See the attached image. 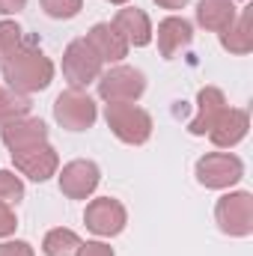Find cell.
I'll return each instance as SVG.
<instances>
[{"instance_id":"83f0119b","label":"cell","mask_w":253,"mask_h":256,"mask_svg":"<svg viewBox=\"0 0 253 256\" xmlns=\"http://www.w3.org/2000/svg\"><path fill=\"white\" fill-rule=\"evenodd\" d=\"M152 3H158L161 9H170V12H179V9H185L190 0H152Z\"/></svg>"},{"instance_id":"7402d4cb","label":"cell","mask_w":253,"mask_h":256,"mask_svg":"<svg viewBox=\"0 0 253 256\" xmlns=\"http://www.w3.org/2000/svg\"><path fill=\"white\" fill-rule=\"evenodd\" d=\"M21 200H24V182H21V176H15V170H0V202L18 206Z\"/></svg>"},{"instance_id":"603a6c76","label":"cell","mask_w":253,"mask_h":256,"mask_svg":"<svg viewBox=\"0 0 253 256\" xmlns=\"http://www.w3.org/2000/svg\"><path fill=\"white\" fill-rule=\"evenodd\" d=\"M39 3H42V12L54 21H68L84 9V0H39Z\"/></svg>"},{"instance_id":"5bb4252c","label":"cell","mask_w":253,"mask_h":256,"mask_svg":"<svg viewBox=\"0 0 253 256\" xmlns=\"http://www.w3.org/2000/svg\"><path fill=\"white\" fill-rule=\"evenodd\" d=\"M45 140H48V126L36 116H21V120H12V122L0 126V143L9 152L30 149L36 143H45Z\"/></svg>"},{"instance_id":"ac0fdd59","label":"cell","mask_w":253,"mask_h":256,"mask_svg":"<svg viewBox=\"0 0 253 256\" xmlns=\"http://www.w3.org/2000/svg\"><path fill=\"white\" fill-rule=\"evenodd\" d=\"M236 18H238L236 0H200L196 3V24L208 33L226 30Z\"/></svg>"},{"instance_id":"cb8c5ba5","label":"cell","mask_w":253,"mask_h":256,"mask_svg":"<svg viewBox=\"0 0 253 256\" xmlns=\"http://www.w3.org/2000/svg\"><path fill=\"white\" fill-rule=\"evenodd\" d=\"M0 256H36V250L24 238H6L0 242Z\"/></svg>"},{"instance_id":"4316f807","label":"cell","mask_w":253,"mask_h":256,"mask_svg":"<svg viewBox=\"0 0 253 256\" xmlns=\"http://www.w3.org/2000/svg\"><path fill=\"white\" fill-rule=\"evenodd\" d=\"M27 6V0H0V15H18Z\"/></svg>"},{"instance_id":"6da1fadb","label":"cell","mask_w":253,"mask_h":256,"mask_svg":"<svg viewBox=\"0 0 253 256\" xmlns=\"http://www.w3.org/2000/svg\"><path fill=\"white\" fill-rule=\"evenodd\" d=\"M0 72H3L6 86H12V90L30 96V92L48 90L57 68H54V60H51L45 51H39L36 45L24 42L18 51H12L9 57L0 60Z\"/></svg>"},{"instance_id":"4fadbf2b","label":"cell","mask_w":253,"mask_h":256,"mask_svg":"<svg viewBox=\"0 0 253 256\" xmlns=\"http://www.w3.org/2000/svg\"><path fill=\"white\" fill-rule=\"evenodd\" d=\"M248 128H250V114L242 110V108H226L214 126L208 128V140L218 146V149H232L238 146L244 137H248Z\"/></svg>"},{"instance_id":"3957f363","label":"cell","mask_w":253,"mask_h":256,"mask_svg":"<svg viewBox=\"0 0 253 256\" xmlns=\"http://www.w3.org/2000/svg\"><path fill=\"white\" fill-rule=\"evenodd\" d=\"M194 176L208 191H230L232 185H238L244 179V161L230 149L226 152H206L196 161Z\"/></svg>"},{"instance_id":"ba28073f","label":"cell","mask_w":253,"mask_h":256,"mask_svg":"<svg viewBox=\"0 0 253 256\" xmlns=\"http://www.w3.org/2000/svg\"><path fill=\"white\" fill-rule=\"evenodd\" d=\"M84 224L98 238H114V236H120L126 230L128 212H126V206L120 200H114V196H96V200L86 202Z\"/></svg>"},{"instance_id":"7a4b0ae2","label":"cell","mask_w":253,"mask_h":256,"mask_svg":"<svg viewBox=\"0 0 253 256\" xmlns=\"http://www.w3.org/2000/svg\"><path fill=\"white\" fill-rule=\"evenodd\" d=\"M104 122L114 137L126 146H143L152 137V116L137 102H110L104 104Z\"/></svg>"},{"instance_id":"484cf974","label":"cell","mask_w":253,"mask_h":256,"mask_svg":"<svg viewBox=\"0 0 253 256\" xmlns=\"http://www.w3.org/2000/svg\"><path fill=\"white\" fill-rule=\"evenodd\" d=\"M74 256H116V254H114V248L108 242H80Z\"/></svg>"},{"instance_id":"52a82bcc","label":"cell","mask_w":253,"mask_h":256,"mask_svg":"<svg viewBox=\"0 0 253 256\" xmlns=\"http://www.w3.org/2000/svg\"><path fill=\"white\" fill-rule=\"evenodd\" d=\"M54 120L66 131H86L98 120V104L92 102V96H86V90L68 86L54 98Z\"/></svg>"},{"instance_id":"e0dca14e","label":"cell","mask_w":253,"mask_h":256,"mask_svg":"<svg viewBox=\"0 0 253 256\" xmlns=\"http://www.w3.org/2000/svg\"><path fill=\"white\" fill-rule=\"evenodd\" d=\"M218 39H220V48L230 51V54H236V57L250 54L253 51V9L250 6L238 9V18L226 30H220Z\"/></svg>"},{"instance_id":"30bf717a","label":"cell","mask_w":253,"mask_h":256,"mask_svg":"<svg viewBox=\"0 0 253 256\" xmlns=\"http://www.w3.org/2000/svg\"><path fill=\"white\" fill-rule=\"evenodd\" d=\"M57 179H60V191L68 200H90L102 182V170L96 161L78 158V161L63 164V170H57Z\"/></svg>"},{"instance_id":"277c9868","label":"cell","mask_w":253,"mask_h":256,"mask_svg":"<svg viewBox=\"0 0 253 256\" xmlns=\"http://www.w3.org/2000/svg\"><path fill=\"white\" fill-rule=\"evenodd\" d=\"M214 224L230 238H248L253 232V194L226 191L214 202Z\"/></svg>"},{"instance_id":"9a60e30c","label":"cell","mask_w":253,"mask_h":256,"mask_svg":"<svg viewBox=\"0 0 253 256\" xmlns=\"http://www.w3.org/2000/svg\"><path fill=\"white\" fill-rule=\"evenodd\" d=\"M226 110V96L220 86H202L196 92V116L188 122V131L194 137H206L214 120Z\"/></svg>"},{"instance_id":"d4e9b609","label":"cell","mask_w":253,"mask_h":256,"mask_svg":"<svg viewBox=\"0 0 253 256\" xmlns=\"http://www.w3.org/2000/svg\"><path fill=\"white\" fill-rule=\"evenodd\" d=\"M15 230H18V218L12 212V206L0 202V238H9Z\"/></svg>"},{"instance_id":"7c38bea8","label":"cell","mask_w":253,"mask_h":256,"mask_svg":"<svg viewBox=\"0 0 253 256\" xmlns=\"http://www.w3.org/2000/svg\"><path fill=\"white\" fill-rule=\"evenodd\" d=\"M90 45H92V51L102 57V63H122L128 57V45L126 36L114 27V21H98V24H92L90 27V33L84 36Z\"/></svg>"},{"instance_id":"8fae6325","label":"cell","mask_w":253,"mask_h":256,"mask_svg":"<svg viewBox=\"0 0 253 256\" xmlns=\"http://www.w3.org/2000/svg\"><path fill=\"white\" fill-rule=\"evenodd\" d=\"M152 39H158V54L164 60H173L194 42V24L182 15H167L158 21V30H152Z\"/></svg>"},{"instance_id":"9c48e42d","label":"cell","mask_w":253,"mask_h":256,"mask_svg":"<svg viewBox=\"0 0 253 256\" xmlns=\"http://www.w3.org/2000/svg\"><path fill=\"white\" fill-rule=\"evenodd\" d=\"M12 155V164L15 170L30 179V182H48L51 176H57L60 170V155L57 149L45 140V143H36L30 149H18V152H9Z\"/></svg>"},{"instance_id":"8992f818","label":"cell","mask_w":253,"mask_h":256,"mask_svg":"<svg viewBox=\"0 0 253 256\" xmlns=\"http://www.w3.org/2000/svg\"><path fill=\"white\" fill-rule=\"evenodd\" d=\"M104 72L102 57L92 51V45L86 39H74L68 42L63 51V78L68 80V86L74 90H86L90 84L98 80V74Z\"/></svg>"},{"instance_id":"2e32d148","label":"cell","mask_w":253,"mask_h":256,"mask_svg":"<svg viewBox=\"0 0 253 256\" xmlns=\"http://www.w3.org/2000/svg\"><path fill=\"white\" fill-rule=\"evenodd\" d=\"M114 27L126 36V42L134 45V48H146L152 42V21H149V15L140 6H128L126 3L114 15Z\"/></svg>"},{"instance_id":"5b68a950","label":"cell","mask_w":253,"mask_h":256,"mask_svg":"<svg viewBox=\"0 0 253 256\" xmlns=\"http://www.w3.org/2000/svg\"><path fill=\"white\" fill-rule=\"evenodd\" d=\"M96 90H98V98L104 104H110V102H137L146 92V74L140 68H134V66L116 63L98 74Z\"/></svg>"},{"instance_id":"d6986e66","label":"cell","mask_w":253,"mask_h":256,"mask_svg":"<svg viewBox=\"0 0 253 256\" xmlns=\"http://www.w3.org/2000/svg\"><path fill=\"white\" fill-rule=\"evenodd\" d=\"M78 248H80V236L68 226L48 230L45 238H42V254L45 256H74Z\"/></svg>"},{"instance_id":"f1b7e54d","label":"cell","mask_w":253,"mask_h":256,"mask_svg":"<svg viewBox=\"0 0 253 256\" xmlns=\"http://www.w3.org/2000/svg\"><path fill=\"white\" fill-rule=\"evenodd\" d=\"M108 3H114V6H126L128 0H108Z\"/></svg>"},{"instance_id":"ffe728a7","label":"cell","mask_w":253,"mask_h":256,"mask_svg":"<svg viewBox=\"0 0 253 256\" xmlns=\"http://www.w3.org/2000/svg\"><path fill=\"white\" fill-rule=\"evenodd\" d=\"M30 96L12 90V86H0V126L12 122V120H21V116H30Z\"/></svg>"},{"instance_id":"44dd1931","label":"cell","mask_w":253,"mask_h":256,"mask_svg":"<svg viewBox=\"0 0 253 256\" xmlns=\"http://www.w3.org/2000/svg\"><path fill=\"white\" fill-rule=\"evenodd\" d=\"M21 45H24V30H21V24L3 18V21H0V60L9 57L12 51H18Z\"/></svg>"}]
</instances>
